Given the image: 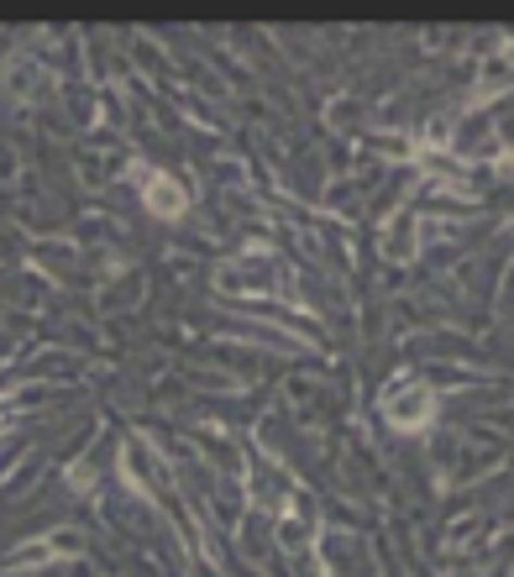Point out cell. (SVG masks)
Returning <instances> with one entry per match:
<instances>
[{
	"instance_id": "cell-1",
	"label": "cell",
	"mask_w": 514,
	"mask_h": 577,
	"mask_svg": "<svg viewBox=\"0 0 514 577\" xmlns=\"http://www.w3.org/2000/svg\"><path fill=\"white\" fill-rule=\"evenodd\" d=\"M384 410H389L393 426H425L430 421V394H425V384H399L389 399H384Z\"/></svg>"
},
{
	"instance_id": "cell-2",
	"label": "cell",
	"mask_w": 514,
	"mask_h": 577,
	"mask_svg": "<svg viewBox=\"0 0 514 577\" xmlns=\"http://www.w3.org/2000/svg\"><path fill=\"white\" fill-rule=\"evenodd\" d=\"M148 211L158 215H179L184 211V195L174 179H148Z\"/></svg>"
}]
</instances>
